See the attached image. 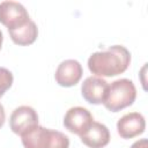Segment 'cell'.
Listing matches in <instances>:
<instances>
[{
	"label": "cell",
	"mask_w": 148,
	"mask_h": 148,
	"mask_svg": "<svg viewBox=\"0 0 148 148\" xmlns=\"http://www.w3.org/2000/svg\"><path fill=\"white\" fill-rule=\"evenodd\" d=\"M30 21V16L25 7L16 1L0 2V23L8 30L17 29Z\"/></svg>",
	"instance_id": "cell-5"
},
{
	"label": "cell",
	"mask_w": 148,
	"mask_h": 148,
	"mask_svg": "<svg viewBox=\"0 0 148 148\" xmlns=\"http://www.w3.org/2000/svg\"><path fill=\"white\" fill-rule=\"evenodd\" d=\"M13 81V73L5 67H0V97H2L5 92L12 87Z\"/></svg>",
	"instance_id": "cell-12"
},
{
	"label": "cell",
	"mask_w": 148,
	"mask_h": 148,
	"mask_svg": "<svg viewBox=\"0 0 148 148\" xmlns=\"http://www.w3.org/2000/svg\"><path fill=\"white\" fill-rule=\"evenodd\" d=\"M9 36L12 38V40L17 44V45H30L32 44L38 36V28L36 25V23L30 20L28 23H25L24 25L14 29V30H8Z\"/></svg>",
	"instance_id": "cell-11"
},
{
	"label": "cell",
	"mask_w": 148,
	"mask_h": 148,
	"mask_svg": "<svg viewBox=\"0 0 148 148\" xmlns=\"http://www.w3.org/2000/svg\"><path fill=\"white\" fill-rule=\"evenodd\" d=\"M136 89L134 83L128 79H119L109 84L104 106L111 112H118L134 103Z\"/></svg>",
	"instance_id": "cell-2"
},
{
	"label": "cell",
	"mask_w": 148,
	"mask_h": 148,
	"mask_svg": "<svg viewBox=\"0 0 148 148\" xmlns=\"http://www.w3.org/2000/svg\"><path fill=\"white\" fill-rule=\"evenodd\" d=\"M5 120H6V113H5V109H3V105L0 103V128L3 126Z\"/></svg>",
	"instance_id": "cell-14"
},
{
	"label": "cell",
	"mask_w": 148,
	"mask_h": 148,
	"mask_svg": "<svg viewBox=\"0 0 148 148\" xmlns=\"http://www.w3.org/2000/svg\"><path fill=\"white\" fill-rule=\"evenodd\" d=\"M94 118L90 111L82 106H74L68 109L64 117V126L71 133L77 134L79 136L83 134L89 126L92 124Z\"/></svg>",
	"instance_id": "cell-6"
},
{
	"label": "cell",
	"mask_w": 148,
	"mask_h": 148,
	"mask_svg": "<svg viewBox=\"0 0 148 148\" xmlns=\"http://www.w3.org/2000/svg\"><path fill=\"white\" fill-rule=\"evenodd\" d=\"M38 126V114L34 108L21 105L16 108L9 118V127L13 133L23 136Z\"/></svg>",
	"instance_id": "cell-4"
},
{
	"label": "cell",
	"mask_w": 148,
	"mask_h": 148,
	"mask_svg": "<svg viewBox=\"0 0 148 148\" xmlns=\"http://www.w3.org/2000/svg\"><path fill=\"white\" fill-rule=\"evenodd\" d=\"M82 77V66L75 59H67L59 64L56 69V82L61 87H73Z\"/></svg>",
	"instance_id": "cell-8"
},
{
	"label": "cell",
	"mask_w": 148,
	"mask_h": 148,
	"mask_svg": "<svg viewBox=\"0 0 148 148\" xmlns=\"http://www.w3.org/2000/svg\"><path fill=\"white\" fill-rule=\"evenodd\" d=\"M2 40H3V35H2V31L0 30V50H1V45H2Z\"/></svg>",
	"instance_id": "cell-15"
},
{
	"label": "cell",
	"mask_w": 148,
	"mask_h": 148,
	"mask_svg": "<svg viewBox=\"0 0 148 148\" xmlns=\"http://www.w3.org/2000/svg\"><path fill=\"white\" fill-rule=\"evenodd\" d=\"M24 148H68L69 139L66 134L37 126L25 135L21 136Z\"/></svg>",
	"instance_id": "cell-3"
},
{
	"label": "cell",
	"mask_w": 148,
	"mask_h": 148,
	"mask_svg": "<svg viewBox=\"0 0 148 148\" xmlns=\"http://www.w3.org/2000/svg\"><path fill=\"white\" fill-rule=\"evenodd\" d=\"M80 139L89 148H103L110 141V131L104 124L92 121L89 128L80 135Z\"/></svg>",
	"instance_id": "cell-10"
},
{
	"label": "cell",
	"mask_w": 148,
	"mask_h": 148,
	"mask_svg": "<svg viewBox=\"0 0 148 148\" xmlns=\"http://www.w3.org/2000/svg\"><path fill=\"white\" fill-rule=\"evenodd\" d=\"M131 64V53L123 45H112L104 51L92 53L88 68L96 76H116L124 73Z\"/></svg>",
	"instance_id": "cell-1"
},
{
	"label": "cell",
	"mask_w": 148,
	"mask_h": 148,
	"mask_svg": "<svg viewBox=\"0 0 148 148\" xmlns=\"http://www.w3.org/2000/svg\"><path fill=\"white\" fill-rule=\"evenodd\" d=\"M109 83L99 76H89L81 84V95L90 104H102L106 97Z\"/></svg>",
	"instance_id": "cell-7"
},
{
	"label": "cell",
	"mask_w": 148,
	"mask_h": 148,
	"mask_svg": "<svg viewBox=\"0 0 148 148\" xmlns=\"http://www.w3.org/2000/svg\"><path fill=\"white\" fill-rule=\"evenodd\" d=\"M131 148H148V141L147 139H140L138 141H135Z\"/></svg>",
	"instance_id": "cell-13"
},
{
	"label": "cell",
	"mask_w": 148,
	"mask_h": 148,
	"mask_svg": "<svg viewBox=\"0 0 148 148\" xmlns=\"http://www.w3.org/2000/svg\"><path fill=\"white\" fill-rule=\"evenodd\" d=\"M146 130L145 117L139 112L124 114L117 123V132L123 139H132L142 134Z\"/></svg>",
	"instance_id": "cell-9"
}]
</instances>
